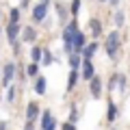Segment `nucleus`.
<instances>
[{"label": "nucleus", "instance_id": "nucleus-10", "mask_svg": "<svg viewBox=\"0 0 130 130\" xmlns=\"http://www.w3.org/2000/svg\"><path fill=\"white\" fill-rule=\"evenodd\" d=\"M37 39V30L32 26H26V28H22V41H26V43H32Z\"/></svg>", "mask_w": 130, "mask_h": 130}, {"label": "nucleus", "instance_id": "nucleus-20", "mask_svg": "<svg viewBox=\"0 0 130 130\" xmlns=\"http://www.w3.org/2000/svg\"><path fill=\"white\" fill-rule=\"evenodd\" d=\"M20 15H22V11L20 9H11V13H9V20L13 24H20Z\"/></svg>", "mask_w": 130, "mask_h": 130}, {"label": "nucleus", "instance_id": "nucleus-25", "mask_svg": "<svg viewBox=\"0 0 130 130\" xmlns=\"http://www.w3.org/2000/svg\"><path fill=\"white\" fill-rule=\"evenodd\" d=\"M61 130H76V124H70V121H65V124L61 126Z\"/></svg>", "mask_w": 130, "mask_h": 130}, {"label": "nucleus", "instance_id": "nucleus-4", "mask_svg": "<svg viewBox=\"0 0 130 130\" xmlns=\"http://www.w3.org/2000/svg\"><path fill=\"white\" fill-rule=\"evenodd\" d=\"M13 76H15V63H5V70H2V87H11Z\"/></svg>", "mask_w": 130, "mask_h": 130}, {"label": "nucleus", "instance_id": "nucleus-7", "mask_svg": "<svg viewBox=\"0 0 130 130\" xmlns=\"http://www.w3.org/2000/svg\"><path fill=\"white\" fill-rule=\"evenodd\" d=\"M39 104L37 102H28V106H26V119L28 121H35V119H39Z\"/></svg>", "mask_w": 130, "mask_h": 130}, {"label": "nucleus", "instance_id": "nucleus-8", "mask_svg": "<svg viewBox=\"0 0 130 130\" xmlns=\"http://www.w3.org/2000/svg\"><path fill=\"white\" fill-rule=\"evenodd\" d=\"M93 76H95V70H93L91 59H83V78L85 80H91Z\"/></svg>", "mask_w": 130, "mask_h": 130}, {"label": "nucleus", "instance_id": "nucleus-21", "mask_svg": "<svg viewBox=\"0 0 130 130\" xmlns=\"http://www.w3.org/2000/svg\"><path fill=\"white\" fill-rule=\"evenodd\" d=\"M41 63H43V65H50V63H52V54L46 50V48H43V59H41Z\"/></svg>", "mask_w": 130, "mask_h": 130}, {"label": "nucleus", "instance_id": "nucleus-9", "mask_svg": "<svg viewBox=\"0 0 130 130\" xmlns=\"http://www.w3.org/2000/svg\"><path fill=\"white\" fill-rule=\"evenodd\" d=\"M89 87H91V95L93 98H100V95H102V80L98 78V76H93V78L89 80Z\"/></svg>", "mask_w": 130, "mask_h": 130}, {"label": "nucleus", "instance_id": "nucleus-12", "mask_svg": "<svg viewBox=\"0 0 130 130\" xmlns=\"http://www.w3.org/2000/svg\"><path fill=\"white\" fill-rule=\"evenodd\" d=\"M98 48H100V46H98L95 41L87 43V46L83 48V52H80V56H83V59H91V56H93V54H95V52H98Z\"/></svg>", "mask_w": 130, "mask_h": 130}, {"label": "nucleus", "instance_id": "nucleus-6", "mask_svg": "<svg viewBox=\"0 0 130 130\" xmlns=\"http://www.w3.org/2000/svg\"><path fill=\"white\" fill-rule=\"evenodd\" d=\"M5 30H7V37H9V41L15 43V41H18V37H20V32H22V26H20V24L9 22V26H7Z\"/></svg>", "mask_w": 130, "mask_h": 130}, {"label": "nucleus", "instance_id": "nucleus-31", "mask_svg": "<svg viewBox=\"0 0 130 130\" xmlns=\"http://www.w3.org/2000/svg\"><path fill=\"white\" fill-rule=\"evenodd\" d=\"M41 2H46V5H48V0H41Z\"/></svg>", "mask_w": 130, "mask_h": 130}, {"label": "nucleus", "instance_id": "nucleus-32", "mask_svg": "<svg viewBox=\"0 0 130 130\" xmlns=\"http://www.w3.org/2000/svg\"><path fill=\"white\" fill-rule=\"evenodd\" d=\"M0 32H2V26H0Z\"/></svg>", "mask_w": 130, "mask_h": 130}, {"label": "nucleus", "instance_id": "nucleus-11", "mask_svg": "<svg viewBox=\"0 0 130 130\" xmlns=\"http://www.w3.org/2000/svg\"><path fill=\"white\" fill-rule=\"evenodd\" d=\"M78 78H80V74H78V70H70V76H67V91H74V87L78 85Z\"/></svg>", "mask_w": 130, "mask_h": 130}, {"label": "nucleus", "instance_id": "nucleus-13", "mask_svg": "<svg viewBox=\"0 0 130 130\" xmlns=\"http://www.w3.org/2000/svg\"><path fill=\"white\" fill-rule=\"evenodd\" d=\"M89 30H91L93 37H100L102 35V24H100V20H95V18L89 20Z\"/></svg>", "mask_w": 130, "mask_h": 130}, {"label": "nucleus", "instance_id": "nucleus-26", "mask_svg": "<svg viewBox=\"0 0 130 130\" xmlns=\"http://www.w3.org/2000/svg\"><path fill=\"white\" fill-rule=\"evenodd\" d=\"M56 11H59V18L65 20V9H63V5H56Z\"/></svg>", "mask_w": 130, "mask_h": 130}, {"label": "nucleus", "instance_id": "nucleus-15", "mask_svg": "<svg viewBox=\"0 0 130 130\" xmlns=\"http://www.w3.org/2000/svg\"><path fill=\"white\" fill-rule=\"evenodd\" d=\"M35 91L39 95L46 93V76H35Z\"/></svg>", "mask_w": 130, "mask_h": 130}, {"label": "nucleus", "instance_id": "nucleus-33", "mask_svg": "<svg viewBox=\"0 0 130 130\" xmlns=\"http://www.w3.org/2000/svg\"><path fill=\"white\" fill-rule=\"evenodd\" d=\"M0 15H2V13H0Z\"/></svg>", "mask_w": 130, "mask_h": 130}, {"label": "nucleus", "instance_id": "nucleus-14", "mask_svg": "<svg viewBox=\"0 0 130 130\" xmlns=\"http://www.w3.org/2000/svg\"><path fill=\"white\" fill-rule=\"evenodd\" d=\"M78 67H83V56H80V52H72L70 54V70H78Z\"/></svg>", "mask_w": 130, "mask_h": 130}, {"label": "nucleus", "instance_id": "nucleus-1", "mask_svg": "<svg viewBox=\"0 0 130 130\" xmlns=\"http://www.w3.org/2000/svg\"><path fill=\"white\" fill-rule=\"evenodd\" d=\"M104 50H106V54L111 56V59L117 56V50H119V32L117 30H113L106 37V48H104Z\"/></svg>", "mask_w": 130, "mask_h": 130}, {"label": "nucleus", "instance_id": "nucleus-28", "mask_svg": "<svg viewBox=\"0 0 130 130\" xmlns=\"http://www.w3.org/2000/svg\"><path fill=\"white\" fill-rule=\"evenodd\" d=\"M108 2H111L113 7H115V5H119V0H108Z\"/></svg>", "mask_w": 130, "mask_h": 130}, {"label": "nucleus", "instance_id": "nucleus-27", "mask_svg": "<svg viewBox=\"0 0 130 130\" xmlns=\"http://www.w3.org/2000/svg\"><path fill=\"white\" fill-rule=\"evenodd\" d=\"M115 85H117V74L111 78V83H108V89H115Z\"/></svg>", "mask_w": 130, "mask_h": 130}, {"label": "nucleus", "instance_id": "nucleus-24", "mask_svg": "<svg viewBox=\"0 0 130 130\" xmlns=\"http://www.w3.org/2000/svg\"><path fill=\"white\" fill-rule=\"evenodd\" d=\"M7 102H15V87H9V93H7Z\"/></svg>", "mask_w": 130, "mask_h": 130}, {"label": "nucleus", "instance_id": "nucleus-16", "mask_svg": "<svg viewBox=\"0 0 130 130\" xmlns=\"http://www.w3.org/2000/svg\"><path fill=\"white\" fill-rule=\"evenodd\" d=\"M30 59H32V63H41V59H43V48L32 46V48H30Z\"/></svg>", "mask_w": 130, "mask_h": 130}, {"label": "nucleus", "instance_id": "nucleus-23", "mask_svg": "<svg viewBox=\"0 0 130 130\" xmlns=\"http://www.w3.org/2000/svg\"><path fill=\"white\" fill-rule=\"evenodd\" d=\"M115 24H117V26H124V13H121V11L115 13Z\"/></svg>", "mask_w": 130, "mask_h": 130}, {"label": "nucleus", "instance_id": "nucleus-2", "mask_svg": "<svg viewBox=\"0 0 130 130\" xmlns=\"http://www.w3.org/2000/svg\"><path fill=\"white\" fill-rule=\"evenodd\" d=\"M41 130H54L56 128V117H52L50 111H41Z\"/></svg>", "mask_w": 130, "mask_h": 130}, {"label": "nucleus", "instance_id": "nucleus-17", "mask_svg": "<svg viewBox=\"0 0 130 130\" xmlns=\"http://www.w3.org/2000/svg\"><path fill=\"white\" fill-rule=\"evenodd\" d=\"M106 119L108 121H115L117 119V106L113 102H108V108H106Z\"/></svg>", "mask_w": 130, "mask_h": 130}, {"label": "nucleus", "instance_id": "nucleus-18", "mask_svg": "<svg viewBox=\"0 0 130 130\" xmlns=\"http://www.w3.org/2000/svg\"><path fill=\"white\" fill-rule=\"evenodd\" d=\"M26 74L28 76H39V63H30L26 67Z\"/></svg>", "mask_w": 130, "mask_h": 130}, {"label": "nucleus", "instance_id": "nucleus-5", "mask_svg": "<svg viewBox=\"0 0 130 130\" xmlns=\"http://www.w3.org/2000/svg\"><path fill=\"white\" fill-rule=\"evenodd\" d=\"M48 13V5L46 2H39V5L32 7V22H43Z\"/></svg>", "mask_w": 130, "mask_h": 130}, {"label": "nucleus", "instance_id": "nucleus-3", "mask_svg": "<svg viewBox=\"0 0 130 130\" xmlns=\"http://www.w3.org/2000/svg\"><path fill=\"white\" fill-rule=\"evenodd\" d=\"M87 46V37H85L83 30H76L74 37H72V48H74V52H83V48Z\"/></svg>", "mask_w": 130, "mask_h": 130}, {"label": "nucleus", "instance_id": "nucleus-19", "mask_svg": "<svg viewBox=\"0 0 130 130\" xmlns=\"http://www.w3.org/2000/svg\"><path fill=\"white\" fill-rule=\"evenodd\" d=\"M78 11H80V0H72V2H70V13L76 18V15H78Z\"/></svg>", "mask_w": 130, "mask_h": 130}, {"label": "nucleus", "instance_id": "nucleus-22", "mask_svg": "<svg viewBox=\"0 0 130 130\" xmlns=\"http://www.w3.org/2000/svg\"><path fill=\"white\" fill-rule=\"evenodd\" d=\"M78 121V111H76V106H72V111H70V124H76Z\"/></svg>", "mask_w": 130, "mask_h": 130}, {"label": "nucleus", "instance_id": "nucleus-30", "mask_svg": "<svg viewBox=\"0 0 130 130\" xmlns=\"http://www.w3.org/2000/svg\"><path fill=\"white\" fill-rule=\"evenodd\" d=\"M100 2H108V0H100Z\"/></svg>", "mask_w": 130, "mask_h": 130}, {"label": "nucleus", "instance_id": "nucleus-29", "mask_svg": "<svg viewBox=\"0 0 130 130\" xmlns=\"http://www.w3.org/2000/svg\"><path fill=\"white\" fill-rule=\"evenodd\" d=\"M22 2V7H28V0H20Z\"/></svg>", "mask_w": 130, "mask_h": 130}]
</instances>
